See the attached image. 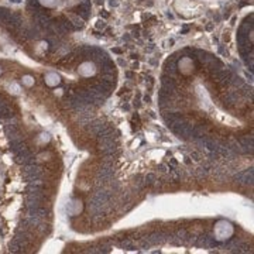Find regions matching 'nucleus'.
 <instances>
[{"mask_svg": "<svg viewBox=\"0 0 254 254\" xmlns=\"http://www.w3.org/2000/svg\"><path fill=\"white\" fill-rule=\"evenodd\" d=\"M31 24L50 37L79 33L92 17V0H27Z\"/></svg>", "mask_w": 254, "mask_h": 254, "instance_id": "nucleus-1", "label": "nucleus"}, {"mask_svg": "<svg viewBox=\"0 0 254 254\" xmlns=\"http://www.w3.org/2000/svg\"><path fill=\"white\" fill-rule=\"evenodd\" d=\"M237 51L243 63L253 68V13L247 14L237 28Z\"/></svg>", "mask_w": 254, "mask_h": 254, "instance_id": "nucleus-2", "label": "nucleus"}]
</instances>
